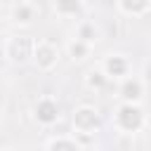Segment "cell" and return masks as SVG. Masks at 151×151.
Returning <instances> with one entry per match:
<instances>
[{
    "instance_id": "cell-11",
    "label": "cell",
    "mask_w": 151,
    "mask_h": 151,
    "mask_svg": "<svg viewBox=\"0 0 151 151\" xmlns=\"http://www.w3.org/2000/svg\"><path fill=\"white\" fill-rule=\"evenodd\" d=\"M19 17H21V21H28V19H31V9H28V7H19V9H17V19H19Z\"/></svg>"
},
{
    "instance_id": "cell-3",
    "label": "cell",
    "mask_w": 151,
    "mask_h": 151,
    "mask_svg": "<svg viewBox=\"0 0 151 151\" xmlns=\"http://www.w3.org/2000/svg\"><path fill=\"white\" fill-rule=\"evenodd\" d=\"M38 118L45 120V123H47V120H54V118H57V106H54L52 101H42V104L38 106Z\"/></svg>"
},
{
    "instance_id": "cell-9",
    "label": "cell",
    "mask_w": 151,
    "mask_h": 151,
    "mask_svg": "<svg viewBox=\"0 0 151 151\" xmlns=\"http://www.w3.org/2000/svg\"><path fill=\"white\" fill-rule=\"evenodd\" d=\"M123 68H125V61H120V59H111L109 61V71L111 73H120Z\"/></svg>"
},
{
    "instance_id": "cell-8",
    "label": "cell",
    "mask_w": 151,
    "mask_h": 151,
    "mask_svg": "<svg viewBox=\"0 0 151 151\" xmlns=\"http://www.w3.org/2000/svg\"><path fill=\"white\" fill-rule=\"evenodd\" d=\"M123 5H125V9L139 12V9H144V7H146V0H123Z\"/></svg>"
},
{
    "instance_id": "cell-2",
    "label": "cell",
    "mask_w": 151,
    "mask_h": 151,
    "mask_svg": "<svg viewBox=\"0 0 151 151\" xmlns=\"http://www.w3.org/2000/svg\"><path fill=\"white\" fill-rule=\"evenodd\" d=\"M76 125L83 127V130L94 127V125H97V116H94V111H90V109H80V111L76 113Z\"/></svg>"
},
{
    "instance_id": "cell-1",
    "label": "cell",
    "mask_w": 151,
    "mask_h": 151,
    "mask_svg": "<svg viewBox=\"0 0 151 151\" xmlns=\"http://www.w3.org/2000/svg\"><path fill=\"white\" fill-rule=\"evenodd\" d=\"M118 118H120L123 127H127V130H134V127H139V123H142V113H139V109H134V106H123L120 113H118Z\"/></svg>"
},
{
    "instance_id": "cell-6",
    "label": "cell",
    "mask_w": 151,
    "mask_h": 151,
    "mask_svg": "<svg viewBox=\"0 0 151 151\" xmlns=\"http://www.w3.org/2000/svg\"><path fill=\"white\" fill-rule=\"evenodd\" d=\"M123 94H125L127 99H137V97H139V83H125Z\"/></svg>"
},
{
    "instance_id": "cell-10",
    "label": "cell",
    "mask_w": 151,
    "mask_h": 151,
    "mask_svg": "<svg viewBox=\"0 0 151 151\" xmlns=\"http://www.w3.org/2000/svg\"><path fill=\"white\" fill-rule=\"evenodd\" d=\"M52 151H78L71 142H57L54 146H52Z\"/></svg>"
},
{
    "instance_id": "cell-7",
    "label": "cell",
    "mask_w": 151,
    "mask_h": 151,
    "mask_svg": "<svg viewBox=\"0 0 151 151\" xmlns=\"http://www.w3.org/2000/svg\"><path fill=\"white\" fill-rule=\"evenodd\" d=\"M57 7H59L61 12H76V9H78V0H59Z\"/></svg>"
},
{
    "instance_id": "cell-13",
    "label": "cell",
    "mask_w": 151,
    "mask_h": 151,
    "mask_svg": "<svg viewBox=\"0 0 151 151\" xmlns=\"http://www.w3.org/2000/svg\"><path fill=\"white\" fill-rule=\"evenodd\" d=\"M71 52H73V57H76V54H83V52H85V47H83V45H73V47H71Z\"/></svg>"
},
{
    "instance_id": "cell-5",
    "label": "cell",
    "mask_w": 151,
    "mask_h": 151,
    "mask_svg": "<svg viewBox=\"0 0 151 151\" xmlns=\"http://www.w3.org/2000/svg\"><path fill=\"white\" fill-rule=\"evenodd\" d=\"M52 59H54V52H52L50 47H38V61H40L42 66H50Z\"/></svg>"
},
{
    "instance_id": "cell-4",
    "label": "cell",
    "mask_w": 151,
    "mask_h": 151,
    "mask_svg": "<svg viewBox=\"0 0 151 151\" xmlns=\"http://www.w3.org/2000/svg\"><path fill=\"white\" fill-rule=\"evenodd\" d=\"M28 50H31V40H26V38H21V40H14V42H12V54H14L17 59H26Z\"/></svg>"
},
{
    "instance_id": "cell-12",
    "label": "cell",
    "mask_w": 151,
    "mask_h": 151,
    "mask_svg": "<svg viewBox=\"0 0 151 151\" xmlns=\"http://www.w3.org/2000/svg\"><path fill=\"white\" fill-rule=\"evenodd\" d=\"M90 83H92V85H101V83H104V78H101L99 73H92V78H90Z\"/></svg>"
}]
</instances>
